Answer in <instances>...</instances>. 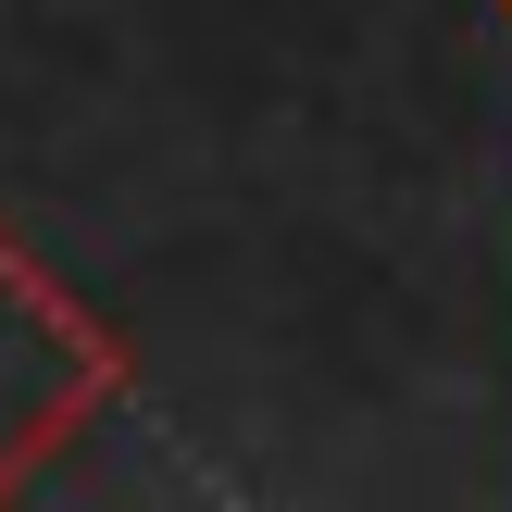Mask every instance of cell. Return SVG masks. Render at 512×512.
I'll list each match as a JSON object with an SVG mask.
<instances>
[{"mask_svg":"<svg viewBox=\"0 0 512 512\" xmlns=\"http://www.w3.org/2000/svg\"><path fill=\"white\" fill-rule=\"evenodd\" d=\"M113 375H125L113 338H100V325L75 313L13 238H0V488H13L38 450H63L75 413L113 400Z\"/></svg>","mask_w":512,"mask_h":512,"instance_id":"obj_1","label":"cell"}]
</instances>
